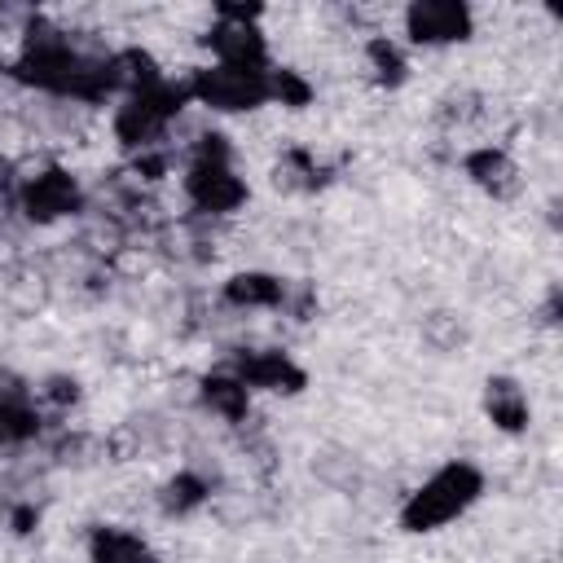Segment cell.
Here are the masks:
<instances>
[{
  "mask_svg": "<svg viewBox=\"0 0 563 563\" xmlns=\"http://www.w3.org/2000/svg\"><path fill=\"white\" fill-rule=\"evenodd\" d=\"M44 497H35L31 488H9L0 497V532L9 541H35L44 532Z\"/></svg>",
  "mask_w": 563,
  "mask_h": 563,
  "instance_id": "obj_23",
  "label": "cell"
},
{
  "mask_svg": "<svg viewBox=\"0 0 563 563\" xmlns=\"http://www.w3.org/2000/svg\"><path fill=\"white\" fill-rule=\"evenodd\" d=\"M4 79L31 101H66L88 114H101L119 97L114 44L44 9H31L18 40L4 48Z\"/></svg>",
  "mask_w": 563,
  "mask_h": 563,
  "instance_id": "obj_1",
  "label": "cell"
},
{
  "mask_svg": "<svg viewBox=\"0 0 563 563\" xmlns=\"http://www.w3.org/2000/svg\"><path fill=\"white\" fill-rule=\"evenodd\" d=\"M308 475L334 497H361L369 484V462L361 457V449H352L343 440H321L308 453Z\"/></svg>",
  "mask_w": 563,
  "mask_h": 563,
  "instance_id": "obj_18",
  "label": "cell"
},
{
  "mask_svg": "<svg viewBox=\"0 0 563 563\" xmlns=\"http://www.w3.org/2000/svg\"><path fill=\"white\" fill-rule=\"evenodd\" d=\"M176 194H180V207H185V220H198V224H233L238 216L251 211L255 202V180L242 163V150L238 141L207 123L198 132H189V141H176Z\"/></svg>",
  "mask_w": 563,
  "mask_h": 563,
  "instance_id": "obj_2",
  "label": "cell"
},
{
  "mask_svg": "<svg viewBox=\"0 0 563 563\" xmlns=\"http://www.w3.org/2000/svg\"><path fill=\"white\" fill-rule=\"evenodd\" d=\"M488 484L493 479H488L484 462L462 457V453L440 457L413 484L400 488V497L391 506V523L400 537H440L484 506Z\"/></svg>",
  "mask_w": 563,
  "mask_h": 563,
  "instance_id": "obj_3",
  "label": "cell"
},
{
  "mask_svg": "<svg viewBox=\"0 0 563 563\" xmlns=\"http://www.w3.org/2000/svg\"><path fill=\"white\" fill-rule=\"evenodd\" d=\"M264 22H268L264 4H242V0L211 4L207 22L194 35L198 62L238 66V70H268L277 62V48H273V35Z\"/></svg>",
  "mask_w": 563,
  "mask_h": 563,
  "instance_id": "obj_6",
  "label": "cell"
},
{
  "mask_svg": "<svg viewBox=\"0 0 563 563\" xmlns=\"http://www.w3.org/2000/svg\"><path fill=\"white\" fill-rule=\"evenodd\" d=\"M220 493H224V466L189 453L154 479L150 506L163 523H194L198 515H207L220 501Z\"/></svg>",
  "mask_w": 563,
  "mask_h": 563,
  "instance_id": "obj_11",
  "label": "cell"
},
{
  "mask_svg": "<svg viewBox=\"0 0 563 563\" xmlns=\"http://www.w3.org/2000/svg\"><path fill=\"white\" fill-rule=\"evenodd\" d=\"M475 409L484 418V427L501 440H523L537 422V400H532V387L515 374V369H493L479 378V391H475Z\"/></svg>",
  "mask_w": 563,
  "mask_h": 563,
  "instance_id": "obj_13",
  "label": "cell"
},
{
  "mask_svg": "<svg viewBox=\"0 0 563 563\" xmlns=\"http://www.w3.org/2000/svg\"><path fill=\"white\" fill-rule=\"evenodd\" d=\"M321 88L317 79L295 66V62H273L268 70V110H282V114H308L317 106Z\"/></svg>",
  "mask_w": 563,
  "mask_h": 563,
  "instance_id": "obj_21",
  "label": "cell"
},
{
  "mask_svg": "<svg viewBox=\"0 0 563 563\" xmlns=\"http://www.w3.org/2000/svg\"><path fill=\"white\" fill-rule=\"evenodd\" d=\"M255 400H299L312 387L308 361L286 343H238L224 356Z\"/></svg>",
  "mask_w": 563,
  "mask_h": 563,
  "instance_id": "obj_10",
  "label": "cell"
},
{
  "mask_svg": "<svg viewBox=\"0 0 563 563\" xmlns=\"http://www.w3.org/2000/svg\"><path fill=\"white\" fill-rule=\"evenodd\" d=\"M189 409L202 422H211V427L246 431L255 422L260 400L251 396V387L238 378V369L229 361H216V365H207V369L194 374V383H189Z\"/></svg>",
  "mask_w": 563,
  "mask_h": 563,
  "instance_id": "obj_12",
  "label": "cell"
},
{
  "mask_svg": "<svg viewBox=\"0 0 563 563\" xmlns=\"http://www.w3.org/2000/svg\"><path fill=\"white\" fill-rule=\"evenodd\" d=\"M290 277L268 264H238L216 282V308L233 317H282Z\"/></svg>",
  "mask_w": 563,
  "mask_h": 563,
  "instance_id": "obj_14",
  "label": "cell"
},
{
  "mask_svg": "<svg viewBox=\"0 0 563 563\" xmlns=\"http://www.w3.org/2000/svg\"><path fill=\"white\" fill-rule=\"evenodd\" d=\"M356 66L374 92H400L418 75V57L400 44L396 31H365L356 40Z\"/></svg>",
  "mask_w": 563,
  "mask_h": 563,
  "instance_id": "obj_16",
  "label": "cell"
},
{
  "mask_svg": "<svg viewBox=\"0 0 563 563\" xmlns=\"http://www.w3.org/2000/svg\"><path fill=\"white\" fill-rule=\"evenodd\" d=\"M31 391L35 400L44 405V413L57 422V418H70L88 405V378L79 369H48L40 378H31Z\"/></svg>",
  "mask_w": 563,
  "mask_h": 563,
  "instance_id": "obj_22",
  "label": "cell"
},
{
  "mask_svg": "<svg viewBox=\"0 0 563 563\" xmlns=\"http://www.w3.org/2000/svg\"><path fill=\"white\" fill-rule=\"evenodd\" d=\"M413 330H418V343H422L431 356H462V352L471 347V339H475L471 317H466L462 308H453V303H431V308H422Z\"/></svg>",
  "mask_w": 563,
  "mask_h": 563,
  "instance_id": "obj_19",
  "label": "cell"
},
{
  "mask_svg": "<svg viewBox=\"0 0 563 563\" xmlns=\"http://www.w3.org/2000/svg\"><path fill=\"white\" fill-rule=\"evenodd\" d=\"M4 202L22 229L53 233L66 224H84V216L92 211V185L70 158L35 154V158H18Z\"/></svg>",
  "mask_w": 563,
  "mask_h": 563,
  "instance_id": "obj_4",
  "label": "cell"
},
{
  "mask_svg": "<svg viewBox=\"0 0 563 563\" xmlns=\"http://www.w3.org/2000/svg\"><path fill=\"white\" fill-rule=\"evenodd\" d=\"M400 44L418 57V53H453L475 44L479 35V9L471 0H405L396 9V26Z\"/></svg>",
  "mask_w": 563,
  "mask_h": 563,
  "instance_id": "obj_8",
  "label": "cell"
},
{
  "mask_svg": "<svg viewBox=\"0 0 563 563\" xmlns=\"http://www.w3.org/2000/svg\"><path fill=\"white\" fill-rule=\"evenodd\" d=\"M453 163H457L462 185L471 194H479L484 202H493V207H510L528 189V167H523V158L510 141H497V136L466 141Z\"/></svg>",
  "mask_w": 563,
  "mask_h": 563,
  "instance_id": "obj_9",
  "label": "cell"
},
{
  "mask_svg": "<svg viewBox=\"0 0 563 563\" xmlns=\"http://www.w3.org/2000/svg\"><path fill=\"white\" fill-rule=\"evenodd\" d=\"M330 180V167L308 145H282L268 163V185L277 194H317Z\"/></svg>",
  "mask_w": 563,
  "mask_h": 563,
  "instance_id": "obj_20",
  "label": "cell"
},
{
  "mask_svg": "<svg viewBox=\"0 0 563 563\" xmlns=\"http://www.w3.org/2000/svg\"><path fill=\"white\" fill-rule=\"evenodd\" d=\"M559 312H563V299H559V286L550 282L545 295H541V303H537V325L554 330V325H559Z\"/></svg>",
  "mask_w": 563,
  "mask_h": 563,
  "instance_id": "obj_24",
  "label": "cell"
},
{
  "mask_svg": "<svg viewBox=\"0 0 563 563\" xmlns=\"http://www.w3.org/2000/svg\"><path fill=\"white\" fill-rule=\"evenodd\" d=\"M53 418L31 391V378L0 374V449L4 453H26L35 444H48Z\"/></svg>",
  "mask_w": 563,
  "mask_h": 563,
  "instance_id": "obj_15",
  "label": "cell"
},
{
  "mask_svg": "<svg viewBox=\"0 0 563 563\" xmlns=\"http://www.w3.org/2000/svg\"><path fill=\"white\" fill-rule=\"evenodd\" d=\"M273 70V66H268ZM268 70H238V66H216V62H194L180 70L189 106L198 114L216 119H255L268 110Z\"/></svg>",
  "mask_w": 563,
  "mask_h": 563,
  "instance_id": "obj_7",
  "label": "cell"
},
{
  "mask_svg": "<svg viewBox=\"0 0 563 563\" xmlns=\"http://www.w3.org/2000/svg\"><path fill=\"white\" fill-rule=\"evenodd\" d=\"M189 114H194V106H189L185 79H180V70H176V75L167 70L163 79L114 97V101L101 110V128H106L110 150L128 163V158H136V154L176 145V132H180V123H185Z\"/></svg>",
  "mask_w": 563,
  "mask_h": 563,
  "instance_id": "obj_5",
  "label": "cell"
},
{
  "mask_svg": "<svg viewBox=\"0 0 563 563\" xmlns=\"http://www.w3.org/2000/svg\"><path fill=\"white\" fill-rule=\"evenodd\" d=\"M84 563H163L154 537L123 519H97L84 528Z\"/></svg>",
  "mask_w": 563,
  "mask_h": 563,
  "instance_id": "obj_17",
  "label": "cell"
}]
</instances>
